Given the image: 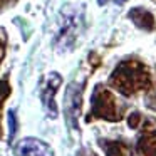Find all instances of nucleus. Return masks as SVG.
I'll use <instances>...</instances> for the list:
<instances>
[{
  "mask_svg": "<svg viewBox=\"0 0 156 156\" xmlns=\"http://www.w3.org/2000/svg\"><path fill=\"white\" fill-rule=\"evenodd\" d=\"M109 86L122 96H134L151 87V74L143 62L126 59L119 62L109 77Z\"/></svg>",
  "mask_w": 156,
  "mask_h": 156,
  "instance_id": "1",
  "label": "nucleus"
},
{
  "mask_svg": "<svg viewBox=\"0 0 156 156\" xmlns=\"http://www.w3.org/2000/svg\"><path fill=\"white\" fill-rule=\"evenodd\" d=\"M122 116V108L118 104V99L109 89L98 84L91 96V114L87 121L104 119V121H119Z\"/></svg>",
  "mask_w": 156,
  "mask_h": 156,
  "instance_id": "2",
  "label": "nucleus"
},
{
  "mask_svg": "<svg viewBox=\"0 0 156 156\" xmlns=\"http://www.w3.org/2000/svg\"><path fill=\"white\" fill-rule=\"evenodd\" d=\"M82 84L72 82L69 86L67 92H66V116H67V122L74 129H77V118L81 112V102H82Z\"/></svg>",
  "mask_w": 156,
  "mask_h": 156,
  "instance_id": "3",
  "label": "nucleus"
},
{
  "mask_svg": "<svg viewBox=\"0 0 156 156\" xmlns=\"http://www.w3.org/2000/svg\"><path fill=\"white\" fill-rule=\"evenodd\" d=\"M61 84H62L61 76H59L57 72H51V74L45 77L44 86H42L41 98H42V102H44L45 111L49 112L51 118H57V106H55L54 96H55V92H57V89Z\"/></svg>",
  "mask_w": 156,
  "mask_h": 156,
  "instance_id": "4",
  "label": "nucleus"
},
{
  "mask_svg": "<svg viewBox=\"0 0 156 156\" xmlns=\"http://www.w3.org/2000/svg\"><path fill=\"white\" fill-rule=\"evenodd\" d=\"M17 156H54L51 146L37 138H24L15 148Z\"/></svg>",
  "mask_w": 156,
  "mask_h": 156,
  "instance_id": "5",
  "label": "nucleus"
},
{
  "mask_svg": "<svg viewBox=\"0 0 156 156\" xmlns=\"http://www.w3.org/2000/svg\"><path fill=\"white\" fill-rule=\"evenodd\" d=\"M128 17L131 19L136 27L141 29V30L151 32V30H154V27H156V20H154V17H153V14L149 10H146V9H143V7L131 9Z\"/></svg>",
  "mask_w": 156,
  "mask_h": 156,
  "instance_id": "6",
  "label": "nucleus"
},
{
  "mask_svg": "<svg viewBox=\"0 0 156 156\" xmlns=\"http://www.w3.org/2000/svg\"><path fill=\"white\" fill-rule=\"evenodd\" d=\"M76 15H69V17H66V22L64 25L61 27V32H59L57 39H55V44H57V47H67V45L72 44V41H74L76 37V27H77V24H76Z\"/></svg>",
  "mask_w": 156,
  "mask_h": 156,
  "instance_id": "7",
  "label": "nucleus"
},
{
  "mask_svg": "<svg viewBox=\"0 0 156 156\" xmlns=\"http://www.w3.org/2000/svg\"><path fill=\"white\" fill-rule=\"evenodd\" d=\"M139 156H156V128H146L138 141Z\"/></svg>",
  "mask_w": 156,
  "mask_h": 156,
  "instance_id": "8",
  "label": "nucleus"
},
{
  "mask_svg": "<svg viewBox=\"0 0 156 156\" xmlns=\"http://www.w3.org/2000/svg\"><path fill=\"white\" fill-rule=\"evenodd\" d=\"M106 156H126L129 153V146L121 141H101Z\"/></svg>",
  "mask_w": 156,
  "mask_h": 156,
  "instance_id": "9",
  "label": "nucleus"
},
{
  "mask_svg": "<svg viewBox=\"0 0 156 156\" xmlns=\"http://www.w3.org/2000/svg\"><path fill=\"white\" fill-rule=\"evenodd\" d=\"M9 94H10V84H9L7 79H2L0 81V111H2L4 101L9 98Z\"/></svg>",
  "mask_w": 156,
  "mask_h": 156,
  "instance_id": "10",
  "label": "nucleus"
},
{
  "mask_svg": "<svg viewBox=\"0 0 156 156\" xmlns=\"http://www.w3.org/2000/svg\"><path fill=\"white\" fill-rule=\"evenodd\" d=\"M5 49H7V34L2 27H0V64L5 57Z\"/></svg>",
  "mask_w": 156,
  "mask_h": 156,
  "instance_id": "11",
  "label": "nucleus"
},
{
  "mask_svg": "<svg viewBox=\"0 0 156 156\" xmlns=\"http://www.w3.org/2000/svg\"><path fill=\"white\" fill-rule=\"evenodd\" d=\"M9 128H10L9 139H12L15 136V131H17V119H15V112L14 111H9Z\"/></svg>",
  "mask_w": 156,
  "mask_h": 156,
  "instance_id": "12",
  "label": "nucleus"
},
{
  "mask_svg": "<svg viewBox=\"0 0 156 156\" xmlns=\"http://www.w3.org/2000/svg\"><path fill=\"white\" fill-rule=\"evenodd\" d=\"M141 119H143L141 116H139L138 112H134V114H131V116L128 118V124L131 126V128H138V124L141 122Z\"/></svg>",
  "mask_w": 156,
  "mask_h": 156,
  "instance_id": "13",
  "label": "nucleus"
},
{
  "mask_svg": "<svg viewBox=\"0 0 156 156\" xmlns=\"http://www.w3.org/2000/svg\"><path fill=\"white\" fill-rule=\"evenodd\" d=\"M77 156H98L94 151H91V149H87V148H84V149H81V151L77 153Z\"/></svg>",
  "mask_w": 156,
  "mask_h": 156,
  "instance_id": "14",
  "label": "nucleus"
},
{
  "mask_svg": "<svg viewBox=\"0 0 156 156\" xmlns=\"http://www.w3.org/2000/svg\"><path fill=\"white\" fill-rule=\"evenodd\" d=\"M17 0H0V10L2 9H5V7H9V5H14Z\"/></svg>",
  "mask_w": 156,
  "mask_h": 156,
  "instance_id": "15",
  "label": "nucleus"
},
{
  "mask_svg": "<svg viewBox=\"0 0 156 156\" xmlns=\"http://www.w3.org/2000/svg\"><path fill=\"white\" fill-rule=\"evenodd\" d=\"M106 2H108V0H98V4H99V5H104Z\"/></svg>",
  "mask_w": 156,
  "mask_h": 156,
  "instance_id": "16",
  "label": "nucleus"
},
{
  "mask_svg": "<svg viewBox=\"0 0 156 156\" xmlns=\"http://www.w3.org/2000/svg\"><path fill=\"white\" fill-rule=\"evenodd\" d=\"M126 0H116V4H124Z\"/></svg>",
  "mask_w": 156,
  "mask_h": 156,
  "instance_id": "17",
  "label": "nucleus"
}]
</instances>
